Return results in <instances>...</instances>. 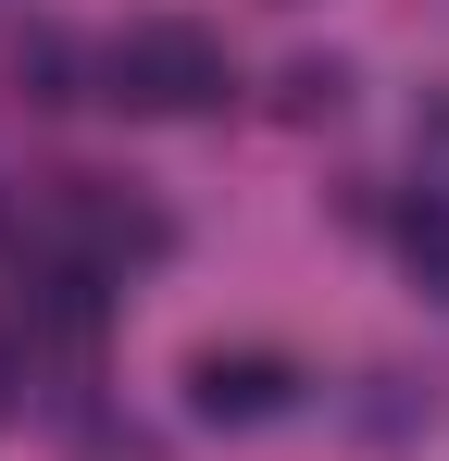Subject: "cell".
Instances as JSON below:
<instances>
[{
  "label": "cell",
  "instance_id": "1",
  "mask_svg": "<svg viewBox=\"0 0 449 461\" xmlns=\"http://www.w3.org/2000/svg\"><path fill=\"white\" fill-rule=\"evenodd\" d=\"M100 100H125V113H224L237 100V63H224L213 25H188V13H150V25H125L113 50H100Z\"/></svg>",
  "mask_w": 449,
  "mask_h": 461
},
{
  "label": "cell",
  "instance_id": "4",
  "mask_svg": "<svg viewBox=\"0 0 449 461\" xmlns=\"http://www.w3.org/2000/svg\"><path fill=\"white\" fill-rule=\"evenodd\" d=\"M399 262H412V275H425V287L449 300V187H425V200H399Z\"/></svg>",
  "mask_w": 449,
  "mask_h": 461
},
{
  "label": "cell",
  "instance_id": "2",
  "mask_svg": "<svg viewBox=\"0 0 449 461\" xmlns=\"http://www.w3.org/2000/svg\"><path fill=\"white\" fill-rule=\"evenodd\" d=\"M188 399H200L213 424H275L299 399V362H275V349H200V362H188Z\"/></svg>",
  "mask_w": 449,
  "mask_h": 461
},
{
  "label": "cell",
  "instance_id": "5",
  "mask_svg": "<svg viewBox=\"0 0 449 461\" xmlns=\"http://www.w3.org/2000/svg\"><path fill=\"white\" fill-rule=\"evenodd\" d=\"M0 411H13V362H0Z\"/></svg>",
  "mask_w": 449,
  "mask_h": 461
},
{
  "label": "cell",
  "instance_id": "3",
  "mask_svg": "<svg viewBox=\"0 0 449 461\" xmlns=\"http://www.w3.org/2000/svg\"><path fill=\"white\" fill-rule=\"evenodd\" d=\"M63 225H75V249H87V262H150V249H162V212L113 200V187H75Z\"/></svg>",
  "mask_w": 449,
  "mask_h": 461
}]
</instances>
